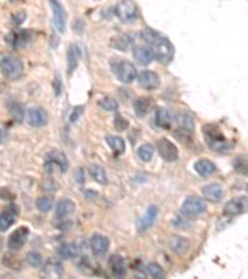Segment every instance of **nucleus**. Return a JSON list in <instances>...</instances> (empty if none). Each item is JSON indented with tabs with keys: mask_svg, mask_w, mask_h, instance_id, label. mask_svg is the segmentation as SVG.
Wrapping results in <instances>:
<instances>
[{
	"mask_svg": "<svg viewBox=\"0 0 248 279\" xmlns=\"http://www.w3.org/2000/svg\"><path fill=\"white\" fill-rule=\"evenodd\" d=\"M248 209V201L246 197H235L228 201L223 209V215L226 216H237L246 212Z\"/></svg>",
	"mask_w": 248,
	"mask_h": 279,
	"instance_id": "obj_10",
	"label": "nucleus"
},
{
	"mask_svg": "<svg viewBox=\"0 0 248 279\" xmlns=\"http://www.w3.org/2000/svg\"><path fill=\"white\" fill-rule=\"evenodd\" d=\"M194 169L200 176L206 177V176H210L211 174L215 173L216 167L211 160H209V159H200V160H197V162L194 164Z\"/></svg>",
	"mask_w": 248,
	"mask_h": 279,
	"instance_id": "obj_21",
	"label": "nucleus"
},
{
	"mask_svg": "<svg viewBox=\"0 0 248 279\" xmlns=\"http://www.w3.org/2000/svg\"><path fill=\"white\" fill-rule=\"evenodd\" d=\"M74 176H76V180L78 182L85 181V173H83V170H82V169L77 170V173H76V175H74Z\"/></svg>",
	"mask_w": 248,
	"mask_h": 279,
	"instance_id": "obj_44",
	"label": "nucleus"
},
{
	"mask_svg": "<svg viewBox=\"0 0 248 279\" xmlns=\"http://www.w3.org/2000/svg\"><path fill=\"white\" fill-rule=\"evenodd\" d=\"M0 70L9 79H18L24 73V64L11 54H0Z\"/></svg>",
	"mask_w": 248,
	"mask_h": 279,
	"instance_id": "obj_2",
	"label": "nucleus"
},
{
	"mask_svg": "<svg viewBox=\"0 0 248 279\" xmlns=\"http://www.w3.org/2000/svg\"><path fill=\"white\" fill-rule=\"evenodd\" d=\"M100 107L102 109L108 110V112H115L119 107L117 101L114 98H110V97H105L100 101Z\"/></svg>",
	"mask_w": 248,
	"mask_h": 279,
	"instance_id": "obj_38",
	"label": "nucleus"
},
{
	"mask_svg": "<svg viewBox=\"0 0 248 279\" xmlns=\"http://www.w3.org/2000/svg\"><path fill=\"white\" fill-rule=\"evenodd\" d=\"M52 14H54V23L60 33H65L66 30V11L59 0H50Z\"/></svg>",
	"mask_w": 248,
	"mask_h": 279,
	"instance_id": "obj_11",
	"label": "nucleus"
},
{
	"mask_svg": "<svg viewBox=\"0 0 248 279\" xmlns=\"http://www.w3.org/2000/svg\"><path fill=\"white\" fill-rule=\"evenodd\" d=\"M202 133L205 134V138H206V143L210 146L211 150L218 151V153H226V151L231 150L233 146L232 143L227 141V139L225 138L222 132L220 131V128H217L213 124H208L202 128Z\"/></svg>",
	"mask_w": 248,
	"mask_h": 279,
	"instance_id": "obj_1",
	"label": "nucleus"
},
{
	"mask_svg": "<svg viewBox=\"0 0 248 279\" xmlns=\"http://www.w3.org/2000/svg\"><path fill=\"white\" fill-rule=\"evenodd\" d=\"M156 149L159 151V155L161 159H164L165 162L173 163L177 162L179 159V150H177V145L169 140L168 138H160L156 141Z\"/></svg>",
	"mask_w": 248,
	"mask_h": 279,
	"instance_id": "obj_7",
	"label": "nucleus"
},
{
	"mask_svg": "<svg viewBox=\"0 0 248 279\" xmlns=\"http://www.w3.org/2000/svg\"><path fill=\"white\" fill-rule=\"evenodd\" d=\"M208 206L202 199L197 196H190L182 203L181 213L186 218H196L206 211Z\"/></svg>",
	"mask_w": 248,
	"mask_h": 279,
	"instance_id": "obj_5",
	"label": "nucleus"
},
{
	"mask_svg": "<svg viewBox=\"0 0 248 279\" xmlns=\"http://www.w3.org/2000/svg\"><path fill=\"white\" fill-rule=\"evenodd\" d=\"M59 256L62 259H66V261L74 259L78 256V248H77L76 244H65L59 248Z\"/></svg>",
	"mask_w": 248,
	"mask_h": 279,
	"instance_id": "obj_28",
	"label": "nucleus"
},
{
	"mask_svg": "<svg viewBox=\"0 0 248 279\" xmlns=\"http://www.w3.org/2000/svg\"><path fill=\"white\" fill-rule=\"evenodd\" d=\"M108 264H109L110 272H112L113 276L118 277V278H122V277L126 276L127 267L124 258L122 256H118V254L112 256L109 258V261H108Z\"/></svg>",
	"mask_w": 248,
	"mask_h": 279,
	"instance_id": "obj_20",
	"label": "nucleus"
},
{
	"mask_svg": "<svg viewBox=\"0 0 248 279\" xmlns=\"http://www.w3.org/2000/svg\"><path fill=\"white\" fill-rule=\"evenodd\" d=\"M26 262L31 267H34V268H37V267H40L42 264V256L40 253H37V252H30L26 256Z\"/></svg>",
	"mask_w": 248,
	"mask_h": 279,
	"instance_id": "obj_40",
	"label": "nucleus"
},
{
	"mask_svg": "<svg viewBox=\"0 0 248 279\" xmlns=\"http://www.w3.org/2000/svg\"><path fill=\"white\" fill-rule=\"evenodd\" d=\"M16 216H18V208L15 205H9L8 208H5V210L1 211L0 212V231L5 232L6 230H9L15 222Z\"/></svg>",
	"mask_w": 248,
	"mask_h": 279,
	"instance_id": "obj_16",
	"label": "nucleus"
},
{
	"mask_svg": "<svg viewBox=\"0 0 248 279\" xmlns=\"http://www.w3.org/2000/svg\"><path fill=\"white\" fill-rule=\"evenodd\" d=\"M115 14L123 23H132L138 16V8L133 0H120L115 6Z\"/></svg>",
	"mask_w": 248,
	"mask_h": 279,
	"instance_id": "obj_6",
	"label": "nucleus"
},
{
	"mask_svg": "<svg viewBox=\"0 0 248 279\" xmlns=\"http://www.w3.org/2000/svg\"><path fill=\"white\" fill-rule=\"evenodd\" d=\"M151 105H153V101L149 97H139L134 101V112L138 117H144V115L148 114V112L150 110Z\"/></svg>",
	"mask_w": 248,
	"mask_h": 279,
	"instance_id": "obj_24",
	"label": "nucleus"
},
{
	"mask_svg": "<svg viewBox=\"0 0 248 279\" xmlns=\"http://www.w3.org/2000/svg\"><path fill=\"white\" fill-rule=\"evenodd\" d=\"M1 249H3V240L0 237V252H1Z\"/></svg>",
	"mask_w": 248,
	"mask_h": 279,
	"instance_id": "obj_46",
	"label": "nucleus"
},
{
	"mask_svg": "<svg viewBox=\"0 0 248 279\" xmlns=\"http://www.w3.org/2000/svg\"><path fill=\"white\" fill-rule=\"evenodd\" d=\"M54 88H55V91H56V95L59 96L60 91H61V79H60V77H56V79H55Z\"/></svg>",
	"mask_w": 248,
	"mask_h": 279,
	"instance_id": "obj_45",
	"label": "nucleus"
},
{
	"mask_svg": "<svg viewBox=\"0 0 248 279\" xmlns=\"http://www.w3.org/2000/svg\"><path fill=\"white\" fill-rule=\"evenodd\" d=\"M233 169L236 173L242 175L248 174V159L246 158H236L233 162Z\"/></svg>",
	"mask_w": 248,
	"mask_h": 279,
	"instance_id": "obj_36",
	"label": "nucleus"
},
{
	"mask_svg": "<svg viewBox=\"0 0 248 279\" xmlns=\"http://www.w3.org/2000/svg\"><path fill=\"white\" fill-rule=\"evenodd\" d=\"M90 247L96 256H105L109 249V240L101 233H95L90 238Z\"/></svg>",
	"mask_w": 248,
	"mask_h": 279,
	"instance_id": "obj_13",
	"label": "nucleus"
},
{
	"mask_svg": "<svg viewBox=\"0 0 248 279\" xmlns=\"http://www.w3.org/2000/svg\"><path fill=\"white\" fill-rule=\"evenodd\" d=\"M113 124H114L115 129H117V131H119V132L126 131V129L129 127L128 121H127L126 118H123L122 115H119V114H117L114 117V122H113Z\"/></svg>",
	"mask_w": 248,
	"mask_h": 279,
	"instance_id": "obj_41",
	"label": "nucleus"
},
{
	"mask_svg": "<svg viewBox=\"0 0 248 279\" xmlns=\"http://www.w3.org/2000/svg\"><path fill=\"white\" fill-rule=\"evenodd\" d=\"M148 273L150 274L153 278L156 279L165 278V272H164V269L161 268L158 263H155V262H151V263L148 264Z\"/></svg>",
	"mask_w": 248,
	"mask_h": 279,
	"instance_id": "obj_39",
	"label": "nucleus"
},
{
	"mask_svg": "<svg viewBox=\"0 0 248 279\" xmlns=\"http://www.w3.org/2000/svg\"><path fill=\"white\" fill-rule=\"evenodd\" d=\"M0 140H1V132H0Z\"/></svg>",
	"mask_w": 248,
	"mask_h": 279,
	"instance_id": "obj_47",
	"label": "nucleus"
},
{
	"mask_svg": "<svg viewBox=\"0 0 248 279\" xmlns=\"http://www.w3.org/2000/svg\"><path fill=\"white\" fill-rule=\"evenodd\" d=\"M158 208L154 205L149 206V208L146 209L144 215L137 221V228H138L139 232H145V231H148L149 228L154 225L156 217H158Z\"/></svg>",
	"mask_w": 248,
	"mask_h": 279,
	"instance_id": "obj_12",
	"label": "nucleus"
},
{
	"mask_svg": "<svg viewBox=\"0 0 248 279\" xmlns=\"http://www.w3.org/2000/svg\"><path fill=\"white\" fill-rule=\"evenodd\" d=\"M28 236H29V228L25 226H20L19 228H16L10 236H9L8 240V247L11 251H20L24 247V244L28 241Z\"/></svg>",
	"mask_w": 248,
	"mask_h": 279,
	"instance_id": "obj_8",
	"label": "nucleus"
},
{
	"mask_svg": "<svg viewBox=\"0 0 248 279\" xmlns=\"http://www.w3.org/2000/svg\"><path fill=\"white\" fill-rule=\"evenodd\" d=\"M31 35L28 30H21V31H14L9 35L8 41L13 45L14 47H23L28 45L30 41Z\"/></svg>",
	"mask_w": 248,
	"mask_h": 279,
	"instance_id": "obj_23",
	"label": "nucleus"
},
{
	"mask_svg": "<svg viewBox=\"0 0 248 279\" xmlns=\"http://www.w3.org/2000/svg\"><path fill=\"white\" fill-rule=\"evenodd\" d=\"M247 191H248V185H247Z\"/></svg>",
	"mask_w": 248,
	"mask_h": 279,
	"instance_id": "obj_48",
	"label": "nucleus"
},
{
	"mask_svg": "<svg viewBox=\"0 0 248 279\" xmlns=\"http://www.w3.org/2000/svg\"><path fill=\"white\" fill-rule=\"evenodd\" d=\"M25 18H26V14L24 13V11H20V13L15 14V15L13 16V23L15 24V25H20V24L25 20Z\"/></svg>",
	"mask_w": 248,
	"mask_h": 279,
	"instance_id": "obj_43",
	"label": "nucleus"
},
{
	"mask_svg": "<svg viewBox=\"0 0 248 279\" xmlns=\"http://www.w3.org/2000/svg\"><path fill=\"white\" fill-rule=\"evenodd\" d=\"M177 124L180 128L185 132H194L195 129V122L192 117L187 113H179L177 117Z\"/></svg>",
	"mask_w": 248,
	"mask_h": 279,
	"instance_id": "obj_29",
	"label": "nucleus"
},
{
	"mask_svg": "<svg viewBox=\"0 0 248 279\" xmlns=\"http://www.w3.org/2000/svg\"><path fill=\"white\" fill-rule=\"evenodd\" d=\"M9 112H10L11 117L14 118V121L18 122V123H21L25 118V110H24L23 105L18 102H9L8 105Z\"/></svg>",
	"mask_w": 248,
	"mask_h": 279,
	"instance_id": "obj_31",
	"label": "nucleus"
},
{
	"mask_svg": "<svg viewBox=\"0 0 248 279\" xmlns=\"http://www.w3.org/2000/svg\"><path fill=\"white\" fill-rule=\"evenodd\" d=\"M151 46H153L151 49H153L154 55H155V59L158 60L160 64L168 65L173 61L175 50L172 42H170L167 37L160 36Z\"/></svg>",
	"mask_w": 248,
	"mask_h": 279,
	"instance_id": "obj_4",
	"label": "nucleus"
},
{
	"mask_svg": "<svg viewBox=\"0 0 248 279\" xmlns=\"http://www.w3.org/2000/svg\"><path fill=\"white\" fill-rule=\"evenodd\" d=\"M133 57L139 65L146 66V65L153 62V60L155 59V55H154V51L151 47L139 45V46H136L133 49Z\"/></svg>",
	"mask_w": 248,
	"mask_h": 279,
	"instance_id": "obj_15",
	"label": "nucleus"
},
{
	"mask_svg": "<svg viewBox=\"0 0 248 279\" xmlns=\"http://www.w3.org/2000/svg\"><path fill=\"white\" fill-rule=\"evenodd\" d=\"M82 113H83V107L73 108V110H72V113H71V117H70V121H71L72 123L77 122L78 121V118L82 115Z\"/></svg>",
	"mask_w": 248,
	"mask_h": 279,
	"instance_id": "obj_42",
	"label": "nucleus"
},
{
	"mask_svg": "<svg viewBox=\"0 0 248 279\" xmlns=\"http://www.w3.org/2000/svg\"><path fill=\"white\" fill-rule=\"evenodd\" d=\"M54 168H60L62 173L67 172V168H69V163H67V159L61 151L54 150L51 153L47 154L46 156V162H45V169L47 172H51V169Z\"/></svg>",
	"mask_w": 248,
	"mask_h": 279,
	"instance_id": "obj_9",
	"label": "nucleus"
},
{
	"mask_svg": "<svg viewBox=\"0 0 248 279\" xmlns=\"http://www.w3.org/2000/svg\"><path fill=\"white\" fill-rule=\"evenodd\" d=\"M154 154V148L151 144L145 143L142 144L138 149V156L143 160V162H150L151 158H153Z\"/></svg>",
	"mask_w": 248,
	"mask_h": 279,
	"instance_id": "obj_33",
	"label": "nucleus"
},
{
	"mask_svg": "<svg viewBox=\"0 0 248 279\" xmlns=\"http://www.w3.org/2000/svg\"><path fill=\"white\" fill-rule=\"evenodd\" d=\"M138 83L141 85V87L145 88V90H156L160 86V78L155 72L143 71L139 73Z\"/></svg>",
	"mask_w": 248,
	"mask_h": 279,
	"instance_id": "obj_17",
	"label": "nucleus"
},
{
	"mask_svg": "<svg viewBox=\"0 0 248 279\" xmlns=\"http://www.w3.org/2000/svg\"><path fill=\"white\" fill-rule=\"evenodd\" d=\"M36 208L40 212H49L52 209V199L50 196H41L36 201Z\"/></svg>",
	"mask_w": 248,
	"mask_h": 279,
	"instance_id": "obj_35",
	"label": "nucleus"
},
{
	"mask_svg": "<svg viewBox=\"0 0 248 279\" xmlns=\"http://www.w3.org/2000/svg\"><path fill=\"white\" fill-rule=\"evenodd\" d=\"M190 247L191 244L189 240L181 236H172L169 238V248L177 256H185L190 251Z\"/></svg>",
	"mask_w": 248,
	"mask_h": 279,
	"instance_id": "obj_18",
	"label": "nucleus"
},
{
	"mask_svg": "<svg viewBox=\"0 0 248 279\" xmlns=\"http://www.w3.org/2000/svg\"><path fill=\"white\" fill-rule=\"evenodd\" d=\"M155 122H156V126L160 127V128L169 129L173 123L172 114H170L169 110L165 109V108H159V109L156 110Z\"/></svg>",
	"mask_w": 248,
	"mask_h": 279,
	"instance_id": "obj_25",
	"label": "nucleus"
},
{
	"mask_svg": "<svg viewBox=\"0 0 248 279\" xmlns=\"http://www.w3.org/2000/svg\"><path fill=\"white\" fill-rule=\"evenodd\" d=\"M79 60V51L76 45H71L67 51V67H69V73H72L77 69Z\"/></svg>",
	"mask_w": 248,
	"mask_h": 279,
	"instance_id": "obj_27",
	"label": "nucleus"
},
{
	"mask_svg": "<svg viewBox=\"0 0 248 279\" xmlns=\"http://www.w3.org/2000/svg\"><path fill=\"white\" fill-rule=\"evenodd\" d=\"M62 273H64V267H62V263L57 259L51 258L50 261H47V263L45 264L44 268V274L45 276L50 277H61Z\"/></svg>",
	"mask_w": 248,
	"mask_h": 279,
	"instance_id": "obj_26",
	"label": "nucleus"
},
{
	"mask_svg": "<svg viewBox=\"0 0 248 279\" xmlns=\"http://www.w3.org/2000/svg\"><path fill=\"white\" fill-rule=\"evenodd\" d=\"M74 209H76V205H74V203L71 199H62L56 205L55 215H56L57 218H65L69 215H71L74 211Z\"/></svg>",
	"mask_w": 248,
	"mask_h": 279,
	"instance_id": "obj_22",
	"label": "nucleus"
},
{
	"mask_svg": "<svg viewBox=\"0 0 248 279\" xmlns=\"http://www.w3.org/2000/svg\"><path fill=\"white\" fill-rule=\"evenodd\" d=\"M106 141L109 145V148L114 151L115 154H122L126 150V143L123 140V138L115 136H110L106 138Z\"/></svg>",
	"mask_w": 248,
	"mask_h": 279,
	"instance_id": "obj_30",
	"label": "nucleus"
},
{
	"mask_svg": "<svg viewBox=\"0 0 248 279\" xmlns=\"http://www.w3.org/2000/svg\"><path fill=\"white\" fill-rule=\"evenodd\" d=\"M110 69L122 83H132L137 78V70L132 62L122 59H112Z\"/></svg>",
	"mask_w": 248,
	"mask_h": 279,
	"instance_id": "obj_3",
	"label": "nucleus"
},
{
	"mask_svg": "<svg viewBox=\"0 0 248 279\" xmlns=\"http://www.w3.org/2000/svg\"><path fill=\"white\" fill-rule=\"evenodd\" d=\"M202 195H204L205 199H208V200L213 201V203H218L221 201V199L223 197V189L220 184H209V185H205L202 187Z\"/></svg>",
	"mask_w": 248,
	"mask_h": 279,
	"instance_id": "obj_19",
	"label": "nucleus"
},
{
	"mask_svg": "<svg viewBox=\"0 0 248 279\" xmlns=\"http://www.w3.org/2000/svg\"><path fill=\"white\" fill-rule=\"evenodd\" d=\"M90 174H91V176H92L96 181L100 182V184L105 185L108 182V177H107V174H106V170L103 169L101 165H97V164L91 165Z\"/></svg>",
	"mask_w": 248,
	"mask_h": 279,
	"instance_id": "obj_32",
	"label": "nucleus"
},
{
	"mask_svg": "<svg viewBox=\"0 0 248 279\" xmlns=\"http://www.w3.org/2000/svg\"><path fill=\"white\" fill-rule=\"evenodd\" d=\"M47 113L41 107H34L28 110L26 121L31 127H44L47 123Z\"/></svg>",
	"mask_w": 248,
	"mask_h": 279,
	"instance_id": "obj_14",
	"label": "nucleus"
},
{
	"mask_svg": "<svg viewBox=\"0 0 248 279\" xmlns=\"http://www.w3.org/2000/svg\"><path fill=\"white\" fill-rule=\"evenodd\" d=\"M160 34L158 33V31H155V30H153V29H143L142 30V33H141V37L143 38L144 41L146 42V44H149V45H153L154 42L158 40L159 37H160Z\"/></svg>",
	"mask_w": 248,
	"mask_h": 279,
	"instance_id": "obj_34",
	"label": "nucleus"
},
{
	"mask_svg": "<svg viewBox=\"0 0 248 279\" xmlns=\"http://www.w3.org/2000/svg\"><path fill=\"white\" fill-rule=\"evenodd\" d=\"M113 40H114V41H113V46L117 47L119 51H127V49H128L132 42V38L129 37L128 35L119 36V37L113 38Z\"/></svg>",
	"mask_w": 248,
	"mask_h": 279,
	"instance_id": "obj_37",
	"label": "nucleus"
}]
</instances>
